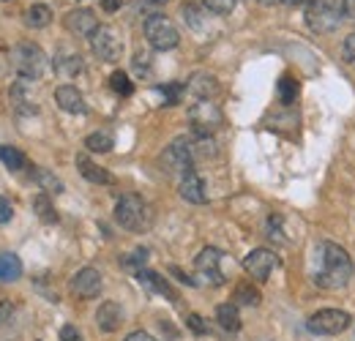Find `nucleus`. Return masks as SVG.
I'll return each mask as SVG.
<instances>
[{"label":"nucleus","instance_id":"18","mask_svg":"<svg viewBox=\"0 0 355 341\" xmlns=\"http://www.w3.org/2000/svg\"><path fill=\"white\" fill-rule=\"evenodd\" d=\"M77 167H80V175L85 180H90V183H98V186H112L115 183V177L104 170V167L93 164L88 156H77Z\"/></svg>","mask_w":355,"mask_h":341},{"label":"nucleus","instance_id":"15","mask_svg":"<svg viewBox=\"0 0 355 341\" xmlns=\"http://www.w3.org/2000/svg\"><path fill=\"white\" fill-rule=\"evenodd\" d=\"M96 325L104 331V333H115L121 325H123V308L112 300L101 303L98 311H96Z\"/></svg>","mask_w":355,"mask_h":341},{"label":"nucleus","instance_id":"43","mask_svg":"<svg viewBox=\"0 0 355 341\" xmlns=\"http://www.w3.org/2000/svg\"><path fill=\"white\" fill-rule=\"evenodd\" d=\"M347 14L355 19V0H347Z\"/></svg>","mask_w":355,"mask_h":341},{"label":"nucleus","instance_id":"21","mask_svg":"<svg viewBox=\"0 0 355 341\" xmlns=\"http://www.w3.org/2000/svg\"><path fill=\"white\" fill-rule=\"evenodd\" d=\"M216 320H219V325H222L224 331H230V333L241 331V317H238V306L235 303H222L216 308Z\"/></svg>","mask_w":355,"mask_h":341},{"label":"nucleus","instance_id":"40","mask_svg":"<svg viewBox=\"0 0 355 341\" xmlns=\"http://www.w3.org/2000/svg\"><path fill=\"white\" fill-rule=\"evenodd\" d=\"M11 317H14V306L3 300V303H0V328H3V325H6Z\"/></svg>","mask_w":355,"mask_h":341},{"label":"nucleus","instance_id":"37","mask_svg":"<svg viewBox=\"0 0 355 341\" xmlns=\"http://www.w3.org/2000/svg\"><path fill=\"white\" fill-rule=\"evenodd\" d=\"M11 216H14L11 202H8L6 197H0V224H8V221H11Z\"/></svg>","mask_w":355,"mask_h":341},{"label":"nucleus","instance_id":"5","mask_svg":"<svg viewBox=\"0 0 355 341\" xmlns=\"http://www.w3.org/2000/svg\"><path fill=\"white\" fill-rule=\"evenodd\" d=\"M189 123H191L197 137H214L222 128L224 115L211 98H200L189 107Z\"/></svg>","mask_w":355,"mask_h":341},{"label":"nucleus","instance_id":"41","mask_svg":"<svg viewBox=\"0 0 355 341\" xmlns=\"http://www.w3.org/2000/svg\"><path fill=\"white\" fill-rule=\"evenodd\" d=\"M126 341H156V339L150 333H145V331H134V333L126 336Z\"/></svg>","mask_w":355,"mask_h":341},{"label":"nucleus","instance_id":"24","mask_svg":"<svg viewBox=\"0 0 355 341\" xmlns=\"http://www.w3.org/2000/svg\"><path fill=\"white\" fill-rule=\"evenodd\" d=\"M112 134H107V131H96V134H90L88 139H85V148L93 150V153H110L112 150Z\"/></svg>","mask_w":355,"mask_h":341},{"label":"nucleus","instance_id":"4","mask_svg":"<svg viewBox=\"0 0 355 341\" xmlns=\"http://www.w3.org/2000/svg\"><path fill=\"white\" fill-rule=\"evenodd\" d=\"M11 63L17 69V74L22 80H42L46 71V55L39 44L22 42L17 44L14 55H11Z\"/></svg>","mask_w":355,"mask_h":341},{"label":"nucleus","instance_id":"12","mask_svg":"<svg viewBox=\"0 0 355 341\" xmlns=\"http://www.w3.org/2000/svg\"><path fill=\"white\" fill-rule=\"evenodd\" d=\"M178 191H180V197H183L186 202H191V205H202V202L208 200L205 180H202L194 170H189V172H183V175H180Z\"/></svg>","mask_w":355,"mask_h":341},{"label":"nucleus","instance_id":"7","mask_svg":"<svg viewBox=\"0 0 355 341\" xmlns=\"http://www.w3.org/2000/svg\"><path fill=\"white\" fill-rule=\"evenodd\" d=\"M145 39L153 49L159 52H167V49H175L178 42H180V33L173 25V19L162 17V14H150L145 19Z\"/></svg>","mask_w":355,"mask_h":341},{"label":"nucleus","instance_id":"9","mask_svg":"<svg viewBox=\"0 0 355 341\" xmlns=\"http://www.w3.org/2000/svg\"><path fill=\"white\" fill-rule=\"evenodd\" d=\"M90 46L96 52V58L107 60V63H115L121 55H123V42H121V33L110 25H101L93 36H90Z\"/></svg>","mask_w":355,"mask_h":341},{"label":"nucleus","instance_id":"19","mask_svg":"<svg viewBox=\"0 0 355 341\" xmlns=\"http://www.w3.org/2000/svg\"><path fill=\"white\" fill-rule=\"evenodd\" d=\"M186 87H189V90L197 96V101H200V98H211V96L219 90V85H216V77H214V74H202V71H200V74H194V77L189 80V85H186Z\"/></svg>","mask_w":355,"mask_h":341},{"label":"nucleus","instance_id":"17","mask_svg":"<svg viewBox=\"0 0 355 341\" xmlns=\"http://www.w3.org/2000/svg\"><path fill=\"white\" fill-rule=\"evenodd\" d=\"M137 281H139V284H142V287H145L148 292H156V295H164V298H167V300H173V303H175V300H178L175 290L170 287V281H167L164 276H159V273H153V270H148V268L137 273Z\"/></svg>","mask_w":355,"mask_h":341},{"label":"nucleus","instance_id":"8","mask_svg":"<svg viewBox=\"0 0 355 341\" xmlns=\"http://www.w3.org/2000/svg\"><path fill=\"white\" fill-rule=\"evenodd\" d=\"M350 314L342 311V308H322L317 314H311L306 320V328H309L314 336H336L342 331L350 328Z\"/></svg>","mask_w":355,"mask_h":341},{"label":"nucleus","instance_id":"23","mask_svg":"<svg viewBox=\"0 0 355 341\" xmlns=\"http://www.w3.org/2000/svg\"><path fill=\"white\" fill-rule=\"evenodd\" d=\"M49 22H52V8L44 3H36L25 11V25L28 28H46Z\"/></svg>","mask_w":355,"mask_h":341},{"label":"nucleus","instance_id":"25","mask_svg":"<svg viewBox=\"0 0 355 341\" xmlns=\"http://www.w3.org/2000/svg\"><path fill=\"white\" fill-rule=\"evenodd\" d=\"M0 161L11 172H19L25 167V156L17 148H11V145H0Z\"/></svg>","mask_w":355,"mask_h":341},{"label":"nucleus","instance_id":"13","mask_svg":"<svg viewBox=\"0 0 355 341\" xmlns=\"http://www.w3.org/2000/svg\"><path fill=\"white\" fill-rule=\"evenodd\" d=\"M71 292L80 295V298H96L101 292V273L96 268H83L74 279H71Z\"/></svg>","mask_w":355,"mask_h":341},{"label":"nucleus","instance_id":"36","mask_svg":"<svg viewBox=\"0 0 355 341\" xmlns=\"http://www.w3.org/2000/svg\"><path fill=\"white\" fill-rule=\"evenodd\" d=\"M60 341H83V333L74 325H63L60 328Z\"/></svg>","mask_w":355,"mask_h":341},{"label":"nucleus","instance_id":"2","mask_svg":"<svg viewBox=\"0 0 355 341\" xmlns=\"http://www.w3.org/2000/svg\"><path fill=\"white\" fill-rule=\"evenodd\" d=\"M347 0H309L306 3V25L314 33H334L345 22Z\"/></svg>","mask_w":355,"mask_h":341},{"label":"nucleus","instance_id":"27","mask_svg":"<svg viewBox=\"0 0 355 341\" xmlns=\"http://www.w3.org/2000/svg\"><path fill=\"white\" fill-rule=\"evenodd\" d=\"M232 298H235V306H257L260 303V292L252 284H238Z\"/></svg>","mask_w":355,"mask_h":341},{"label":"nucleus","instance_id":"22","mask_svg":"<svg viewBox=\"0 0 355 341\" xmlns=\"http://www.w3.org/2000/svg\"><path fill=\"white\" fill-rule=\"evenodd\" d=\"M22 276V262L17 254H0V281H17Z\"/></svg>","mask_w":355,"mask_h":341},{"label":"nucleus","instance_id":"14","mask_svg":"<svg viewBox=\"0 0 355 341\" xmlns=\"http://www.w3.org/2000/svg\"><path fill=\"white\" fill-rule=\"evenodd\" d=\"M66 28L74 33V36H93L101 25L96 19V14L88 11V8H74L66 14Z\"/></svg>","mask_w":355,"mask_h":341},{"label":"nucleus","instance_id":"10","mask_svg":"<svg viewBox=\"0 0 355 341\" xmlns=\"http://www.w3.org/2000/svg\"><path fill=\"white\" fill-rule=\"evenodd\" d=\"M222 259L224 254L219 249H214V246H208V249H202L200 254H197V273L208 281V284H214V287H219L224 284V276H222Z\"/></svg>","mask_w":355,"mask_h":341},{"label":"nucleus","instance_id":"20","mask_svg":"<svg viewBox=\"0 0 355 341\" xmlns=\"http://www.w3.org/2000/svg\"><path fill=\"white\" fill-rule=\"evenodd\" d=\"M55 71L69 80V77H74V74L83 71V58L77 52H63V55L55 58Z\"/></svg>","mask_w":355,"mask_h":341},{"label":"nucleus","instance_id":"6","mask_svg":"<svg viewBox=\"0 0 355 341\" xmlns=\"http://www.w3.org/2000/svg\"><path fill=\"white\" fill-rule=\"evenodd\" d=\"M194 139H186V137H178L173 145H167V150L162 153L159 164L162 170L170 172V175H183V172L194 170Z\"/></svg>","mask_w":355,"mask_h":341},{"label":"nucleus","instance_id":"26","mask_svg":"<svg viewBox=\"0 0 355 341\" xmlns=\"http://www.w3.org/2000/svg\"><path fill=\"white\" fill-rule=\"evenodd\" d=\"M33 211H36V216H39L44 224H52V221H58V213H55V208H52V200H49L46 194H39V197H33Z\"/></svg>","mask_w":355,"mask_h":341},{"label":"nucleus","instance_id":"33","mask_svg":"<svg viewBox=\"0 0 355 341\" xmlns=\"http://www.w3.org/2000/svg\"><path fill=\"white\" fill-rule=\"evenodd\" d=\"M238 0H202V6L211 11V14H230L235 8Z\"/></svg>","mask_w":355,"mask_h":341},{"label":"nucleus","instance_id":"30","mask_svg":"<svg viewBox=\"0 0 355 341\" xmlns=\"http://www.w3.org/2000/svg\"><path fill=\"white\" fill-rule=\"evenodd\" d=\"M110 85H112V90H115L118 96H132L134 93L132 80H129V74H123V71H115V74L110 77Z\"/></svg>","mask_w":355,"mask_h":341},{"label":"nucleus","instance_id":"34","mask_svg":"<svg viewBox=\"0 0 355 341\" xmlns=\"http://www.w3.org/2000/svg\"><path fill=\"white\" fill-rule=\"evenodd\" d=\"M183 90H186V87L180 85V82H173V85H162V87H159V93L167 98L164 104H178V101H180V96H183Z\"/></svg>","mask_w":355,"mask_h":341},{"label":"nucleus","instance_id":"31","mask_svg":"<svg viewBox=\"0 0 355 341\" xmlns=\"http://www.w3.org/2000/svg\"><path fill=\"white\" fill-rule=\"evenodd\" d=\"M145 262H148V249H137V252H132L129 256H123V268H129L134 276H137L139 270H145Z\"/></svg>","mask_w":355,"mask_h":341},{"label":"nucleus","instance_id":"16","mask_svg":"<svg viewBox=\"0 0 355 341\" xmlns=\"http://www.w3.org/2000/svg\"><path fill=\"white\" fill-rule=\"evenodd\" d=\"M55 101H58V107L63 110V112H71V115H83L88 107H85V98H83V93L77 90L74 85H60L55 90Z\"/></svg>","mask_w":355,"mask_h":341},{"label":"nucleus","instance_id":"38","mask_svg":"<svg viewBox=\"0 0 355 341\" xmlns=\"http://www.w3.org/2000/svg\"><path fill=\"white\" fill-rule=\"evenodd\" d=\"M345 60L355 66V33H350V36L345 39Z\"/></svg>","mask_w":355,"mask_h":341},{"label":"nucleus","instance_id":"11","mask_svg":"<svg viewBox=\"0 0 355 341\" xmlns=\"http://www.w3.org/2000/svg\"><path fill=\"white\" fill-rule=\"evenodd\" d=\"M276 265H279V256L273 254V252H268V249H254V252H249L246 259H243L246 273L252 279H257V281H268Z\"/></svg>","mask_w":355,"mask_h":341},{"label":"nucleus","instance_id":"32","mask_svg":"<svg viewBox=\"0 0 355 341\" xmlns=\"http://www.w3.org/2000/svg\"><path fill=\"white\" fill-rule=\"evenodd\" d=\"M183 17H186V22H189L194 30H202L205 22H202V11H200L197 6H189V3H186V6H183Z\"/></svg>","mask_w":355,"mask_h":341},{"label":"nucleus","instance_id":"44","mask_svg":"<svg viewBox=\"0 0 355 341\" xmlns=\"http://www.w3.org/2000/svg\"><path fill=\"white\" fill-rule=\"evenodd\" d=\"M139 3H148V6H162V3H167V0H139Z\"/></svg>","mask_w":355,"mask_h":341},{"label":"nucleus","instance_id":"42","mask_svg":"<svg viewBox=\"0 0 355 341\" xmlns=\"http://www.w3.org/2000/svg\"><path fill=\"white\" fill-rule=\"evenodd\" d=\"M121 3H123V0H101V8L112 14V11H118V8H121Z\"/></svg>","mask_w":355,"mask_h":341},{"label":"nucleus","instance_id":"39","mask_svg":"<svg viewBox=\"0 0 355 341\" xmlns=\"http://www.w3.org/2000/svg\"><path fill=\"white\" fill-rule=\"evenodd\" d=\"M134 69H137L139 74L150 71V60H148V55H145V52H137V58H134Z\"/></svg>","mask_w":355,"mask_h":341},{"label":"nucleus","instance_id":"29","mask_svg":"<svg viewBox=\"0 0 355 341\" xmlns=\"http://www.w3.org/2000/svg\"><path fill=\"white\" fill-rule=\"evenodd\" d=\"M36 180H39V186L44 189L46 194H60L63 191V183L49 170H36Z\"/></svg>","mask_w":355,"mask_h":341},{"label":"nucleus","instance_id":"35","mask_svg":"<svg viewBox=\"0 0 355 341\" xmlns=\"http://www.w3.org/2000/svg\"><path fill=\"white\" fill-rule=\"evenodd\" d=\"M186 322H189V328H191L194 333H208V325L202 322V317H200V314H189V320H186Z\"/></svg>","mask_w":355,"mask_h":341},{"label":"nucleus","instance_id":"1","mask_svg":"<svg viewBox=\"0 0 355 341\" xmlns=\"http://www.w3.org/2000/svg\"><path fill=\"white\" fill-rule=\"evenodd\" d=\"M320 252H322L320 254L322 256V270L317 273L314 281L322 290H342V287H347L350 279H353V259H350V254L342 246H336V243H322Z\"/></svg>","mask_w":355,"mask_h":341},{"label":"nucleus","instance_id":"28","mask_svg":"<svg viewBox=\"0 0 355 341\" xmlns=\"http://www.w3.org/2000/svg\"><path fill=\"white\" fill-rule=\"evenodd\" d=\"M276 90H279V98H282L284 104H293V101L298 98V82H295L290 74H284V77L279 80Z\"/></svg>","mask_w":355,"mask_h":341},{"label":"nucleus","instance_id":"3","mask_svg":"<svg viewBox=\"0 0 355 341\" xmlns=\"http://www.w3.org/2000/svg\"><path fill=\"white\" fill-rule=\"evenodd\" d=\"M115 218L129 232H145L153 221V213H150L148 202L139 194H123L115 205Z\"/></svg>","mask_w":355,"mask_h":341}]
</instances>
